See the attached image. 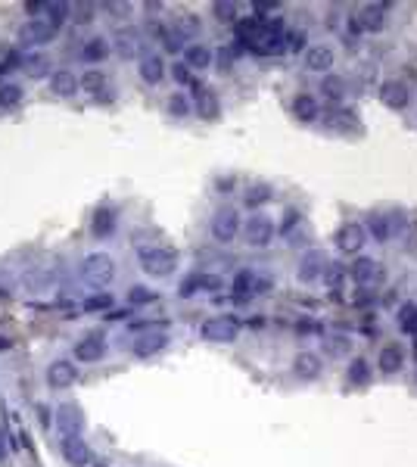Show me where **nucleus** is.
I'll return each instance as SVG.
<instances>
[{
	"label": "nucleus",
	"instance_id": "79ce46f5",
	"mask_svg": "<svg viewBox=\"0 0 417 467\" xmlns=\"http://www.w3.org/2000/svg\"><path fill=\"white\" fill-rule=\"evenodd\" d=\"M215 19H221V22H234L237 19V4H215Z\"/></svg>",
	"mask_w": 417,
	"mask_h": 467
},
{
	"label": "nucleus",
	"instance_id": "5701e85b",
	"mask_svg": "<svg viewBox=\"0 0 417 467\" xmlns=\"http://www.w3.org/2000/svg\"><path fill=\"white\" fill-rule=\"evenodd\" d=\"M221 280L208 277V275H190L187 280H181V296H197L199 290H218Z\"/></svg>",
	"mask_w": 417,
	"mask_h": 467
},
{
	"label": "nucleus",
	"instance_id": "7c9ffc66",
	"mask_svg": "<svg viewBox=\"0 0 417 467\" xmlns=\"http://www.w3.org/2000/svg\"><path fill=\"white\" fill-rule=\"evenodd\" d=\"M78 84L84 88V93H100L106 88V75L100 69H84V75L78 78Z\"/></svg>",
	"mask_w": 417,
	"mask_h": 467
},
{
	"label": "nucleus",
	"instance_id": "ea45409f",
	"mask_svg": "<svg viewBox=\"0 0 417 467\" xmlns=\"http://www.w3.org/2000/svg\"><path fill=\"white\" fill-rule=\"evenodd\" d=\"M368 231L373 234V240H380V243H383L386 237H390V221H386V218H380V215H373V218H371V225H368Z\"/></svg>",
	"mask_w": 417,
	"mask_h": 467
},
{
	"label": "nucleus",
	"instance_id": "6e6552de",
	"mask_svg": "<svg viewBox=\"0 0 417 467\" xmlns=\"http://www.w3.org/2000/svg\"><path fill=\"white\" fill-rule=\"evenodd\" d=\"M112 50H116L119 56H125V60H131V56H138L140 50H143V34L138 32V28H131V25H125V28H119L116 34H112Z\"/></svg>",
	"mask_w": 417,
	"mask_h": 467
},
{
	"label": "nucleus",
	"instance_id": "37998d69",
	"mask_svg": "<svg viewBox=\"0 0 417 467\" xmlns=\"http://www.w3.org/2000/svg\"><path fill=\"white\" fill-rule=\"evenodd\" d=\"M93 10H97V6L93 4H78V6H72V13H75V22H81V25H88V22H93Z\"/></svg>",
	"mask_w": 417,
	"mask_h": 467
},
{
	"label": "nucleus",
	"instance_id": "412c9836",
	"mask_svg": "<svg viewBox=\"0 0 417 467\" xmlns=\"http://www.w3.org/2000/svg\"><path fill=\"white\" fill-rule=\"evenodd\" d=\"M78 88H81V84H78V78L72 75L69 69H60V72L50 75V91L60 93V97H75Z\"/></svg>",
	"mask_w": 417,
	"mask_h": 467
},
{
	"label": "nucleus",
	"instance_id": "c756f323",
	"mask_svg": "<svg viewBox=\"0 0 417 467\" xmlns=\"http://www.w3.org/2000/svg\"><path fill=\"white\" fill-rule=\"evenodd\" d=\"M296 374L302 380H315L321 374V358L312 355V352H302V355L296 358Z\"/></svg>",
	"mask_w": 417,
	"mask_h": 467
},
{
	"label": "nucleus",
	"instance_id": "0eeeda50",
	"mask_svg": "<svg viewBox=\"0 0 417 467\" xmlns=\"http://www.w3.org/2000/svg\"><path fill=\"white\" fill-rule=\"evenodd\" d=\"M364 243H368V228L358 225V221H349V225H343L340 231H336V246H340L343 253L358 256Z\"/></svg>",
	"mask_w": 417,
	"mask_h": 467
},
{
	"label": "nucleus",
	"instance_id": "a211bd4d",
	"mask_svg": "<svg viewBox=\"0 0 417 467\" xmlns=\"http://www.w3.org/2000/svg\"><path fill=\"white\" fill-rule=\"evenodd\" d=\"M193 100H197V112L203 119H218L221 106H218V97H215L212 88H203V84H197L193 88Z\"/></svg>",
	"mask_w": 417,
	"mask_h": 467
},
{
	"label": "nucleus",
	"instance_id": "72a5a7b5",
	"mask_svg": "<svg viewBox=\"0 0 417 467\" xmlns=\"http://www.w3.org/2000/svg\"><path fill=\"white\" fill-rule=\"evenodd\" d=\"M22 103V88L19 84H0V106L10 110V106H19Z\"/></svg>",
	"mask_w": 417,
	"mask_h": 467
},
{
	"label": "nucleus",
	"instance_id": "de8ad7c7",
	"mask_svg": "<svg viewBox=\"0 0 417 467\" xmlns=\"http://www.w3.org/2000/svg\"><path fill=\"white\" fill-rule=\"evenodd\" d=\"M327 349L333 352V355H343V352L349 349V340H346V336H333V340L327 343Z\"/></svg>",
	"mask_w": 417,
	"mask_h": 467
},
{
	"label": "nucleus",
	"instance_id": "6ab92c4d",
	"mask_svg": "<svg viewBox=\"0 0 417 467\" xmlns=\"http://www.w3.org/2000/svg\"><path fill=\"white\" fill-rule=\"evenodd\" d=\"M256 290H258V280L253 271H240V275L234 277V287H231V296H234V303H249V299L256 296Z\"/></svg>",
	"mask_w": 417,
	"mask_h": 467
},
{
	"label": "nucleus",
	"instance_id": "393cba45",
	"mask_svg": "<svg viewBox=\"0 0 417 467\" xmlns=\"http://www.w3.org/2000/svg\"><path fill=\"white\" fill-rule=\"evenodd\" d=\"M69 16H72V4H41V16L38 19H44L47 25L60 28Z\"/></svg>",
	"mask_w": 417,
	"mask_h": 467
},
{
	"label": "nucleus",
	"instance_id": "bb28decb",
	"mask_svg": "<svg viewBox=\"0 0 417 467\" xmlns=\"http://www.w3.org/2000/svg\"><path fill=\"white\" fill-rule=\"evenodd\" d=\"M380 368H383L386 374H395L405 368V352H402L399 346H383L380 349Z\"/></svg>",
	"mask_w": 417,
	"mask_h": 467
},
{
	"label": "nucleus",
	"instance_id": "39448f33",
	"mask_svg": "<svg viewBox=\"0 0 417 467\" xmlns=\"http://www.w3.org/2000/svg\"><path fill=\"white\" fill-rule=\"evenodd\" d=\"M243 234H246L249 246H268V243L274 240V221H271L265 212H256L253 218H246Z\"/></svg>",
	"mask_w": 417,
	"mask_h": 467
},
{
	"label": "nucleus",
	"instance_id": "9b49d317",
	"mask_svg": "<svg viewBox=\"0 0 417 467\" xmlns=\"http://www.w3.org/2000/svg\"><path fill=\"white\" fill-rule=\"evenodd\" d=\"M75 380H78V368L72 362H66V358H60V362H53L47 368V383L53 390H69Z\"/></svg>",
	"mask_w": 417,
	"mask_h": 467
},
{
	"label": "nucleus",
	"instance_id": "49530a36",
	"mask_svg": "<svg viewBox=\"0 0 417 467\" xmlns=\"http://www.w3.org/2000/svg\"><path fill=\"white\" fill-rule=\"evenodd\" d=\"M268 197H271V190L262 184V187H253V190L246 193V203H249V206H258V203H265Z\"/></svg>",
	"mask_w": 417,
	"mask_h": 467
},
{
	"label": "nucleus",
	"instance_id": "9d476101",
	"mask_svg": "<svg viewBox=\"0 0 417 467\" xmlns=\"http://www.w3.org/2000/svg\"><path fill=\"white\" fill-rule=\"evenodd\" d=\"M60 452H62V458H66L72 467H88L91 464V449H88V442L81 440V433L62 436V440H60Z\"/></svg>",
	"mask_w": 417,
	"mask_h": 467
},
{
	"label": "nucleus",
	"instance_id": "cd10ccee",
	"mask_svg": "<svg viewBox=\"0 0 417 467\" xmlns=\"http://www.w3.org/2000/svg\"><path fill=\"white\" fill-rule=\"evenodd\" d=\"M22 287L28 293H50L53 275H47V271H28V275L22 277Z\"/></svg>",
	"mask_w": 417,
	"mask_h": 467
},
{
	"label": "nucleus",
	"instance_id": "b1692460",
	"mask_svg": "<svg viewBox=\"0 0 417 467\" xmlns=\"http://www.w3.org/2000/svg\"><path fill=\"white\" fill-rule=\"evenodd\" d=\"M212 60H215V53L206 44H190L184 50V63L190 69H208V66H212Z\"/></svg>",
	"mask_w": 417,
	"mask_h": 467
},
{
	"label": "nucleus",
	"instance_id": "f704fd0d",
	"mask_svg": "<svg viewBox=\"0 0 417 467\" xmlns=\"http://www.w3.org/2000/svg\"><path fill=\"white\" fill-rule=\"evenodd\" d=\"M399 327L405 330V334H417V305H402L399 308Z\"/></svg>",
	"mask_w": 417,
	"mask_h": 467
},
{
	"label": "nucleus",
	"instance_id": "2f4dec72",
	"mask_svg": "<svg viewBox=\"0 0 417 467\" xmlns=\"http://www.w3.org/2000/svg\"><path fill=\"white\" fill-rule=\"evenodd\" d=\"M293 112H296V119H302V121H312L318 116V103H315L308 93H299V97L293 100Z\"/></svg>",
	"mask_w": 417,
	"mask_h": 467
},
{
	"label": "nucleus",
	"instance_id": "c85d7f7f",
	"mask_svg": "<svg viewBox=\"0 0 417 467\" xmlns=\"http://www.w3.org/2000/svg\"><path fill=\"white\" fill-rule=\"evenodd\" d=\"M110 50H112V44L106 38H91L88 44L81 47V60L84 63H100L106 53H110Z\"/></svg>",
	"mask_w": 417,
	"mask_h": 467
},
{
	"label": "nucleus",
	"instance_id": "4c0bfd02",
	"mask_svg": "<svg viewBox=\"0 0 417 467\" xmlns=\"http://www.w3.org/2000/svg\"><path fill=\"white\" fill-rule=\"evenodd\" d=\"M371 380V371H368V362L364 358H355V362L349 364V383H368Z\"/></svg>",
	"mask_w": 417,
	"mask_h": 467
},
{
	"label": "nucleus",
	"instance_id": "a878e982",
	"mask_svg": "<svg viewBox=\"0 0 417 467\" xmlns=\"http://www.w3.org/2000/svg\"><path fill=\"white\" fill-rule=\"evenodd\" d=\"M91 231L93 237H110L116 231V209H97L91 218Z\"/></svg>",
	"mask_w": 417,
	"mask_h": 467
},
{
	"label": "nucleus",
	"instance_id": "09e8293b",
	"mask_svg": "<svg viewBox=\"0 0 417 467\" xmlns=\"http://www.w3.org/2000/svg\"><path fill=\"white\" fill-rule=\"evenodd\" d=\"M286 47H290V50H302V47H305V34H302V32H293L290 38H286Z\"/></svg>",
	"mask_w": 417,
	"mask_h": 467
},
{
	"label": "nucleus",
	"instance_id": "ddd939ff",
	"mask_svg": "<svg viewBox=\"0 0 417 467\" xmlns=\"http://www.w3.org/2000/svg\"><path fill=\"white\" fill-rule=\"evenodd\" d=\"M56 427H60L62 436L81 433V427H84L81 408H78V405H60V408H56Z\"/></svg>",
	"mask_w": 417,
	"mask_h": 467
},
{
	"label": "nucleus",
	"instance_id": "8fccbe9b",
	"mask_svg": "<svg viewBox=\"0 0 417 467\" xmlns=\"http://www.w3.org/2000/svg\"><path fill=\"white\" fill-rule=\"evenodd\" d=\"M299 225V212H290V215H286V221H284V228H280V231H290V228H296Z\"/></svg>",
	"mask_w": 417,
	"mask_h": 467
},
{
	"label": "nucleus",
	"instance_id": "f8f14e48",
	"mask_svg": "<svg viewBox=\"0 0 417 467\" xmlns=\"http://www.w3.org/2000/svg\"><path fill=\"white\" fill-rule=\"evenodd\" d=\"M324 271H327V256L321 253V249H312V253L302 256V262H299V280H302V284L318 280Z\"/></svg>",
	"mask_w": 417,
	"mask_h": 467
},
{
	"label": "nucleus",
	"instance_id": "dca6fc26",
	"mask_svg": "<svg viewBox=\"0 0 417 467\" xmlns=\"http://www.w3.org/2000/svg\"><path fill=\"white\" fill-rule=\"evenodd\" d=\"M103 355H106V343H103V336H100V334L84 336V340L75 346V358H78V362H100Z\"/></svg>",
	"mask_w": 417,
	"mask_h": 467
},
{
	"label": "nucleus",
	"instance_id": "20e7f679",
	"mask_svg": "<svg viewBox=\"0 0 417 467\" xmlns=\"http://www.w3.org/2000/svg\"><path fill=\"white\" fill-rule=\"evenodd\" d=\"M240 212L234 209V206H221L218 212L212 215V237L215 240H221V243H227V240H234L237 234H240Z\"/></svg>",
	"mask_w": 417,
	"mask_h": 467
},
{
	"label": "nucleus",
	"instance_id": "c03bdc74",
	"mask_svg": "<svg viewBox=\"0 0 417 467\" xmlns=\"http://www.w3.org/2000/svg\"><path fill=\"white\" fill-rule=\"evenodd\" d=\"M25 72H28L32 78H41V75L47 72V60H44V56H34V60H25Z\"/></svg>",
	"mask_w": 417,
	"mask_h": 467
},
{
	"label": "nucleus",
	"instance_id": "f03ea898",
	"mask_svg": "<svg viewBox=\"0 0 417 467\" xmlns=\"http://www.w3.org/2000/svg\"><path fill=\"white\" fill-rule=\"evenodd\" d=\"M81 277L91 287H110L116 280V258L110 253H91L81 262Z\"/></svg>",
	"mask_w": 417,
	"mask_h": 467
},
{
	"label": "nucleus",
	"instance_id": "423d86ee",
	"mask_svg": "<svg viewBox=\"0 0 417 467\" xmlns=\"http://www.w3.org/2000/svg\"><path fill=\"white\" fill-rule=\"evenodd\" d=\"M56 34L53 25H47L44 19H28V22L19 28V44L22 47H41V44H50Z\"/></svg>",
	"mask_w": 417,
	"mask_h": 467
},
{
	"label": "nucleus",
	"instance_id": "a18cd8bd",
	"mask_svg": "<svg viewBox=\"0 0 417 467\" xmlns=\"http://www.w3.org/2000/svg\"><path fill=\"white\" fill-rule=\"evenodd\" d=\"M110 305H112V296H110V293H100V296H93V299H88V303H84V308H88V312H97V308H106V312H110Z\"/></svg>",
	"mask_w": 417,
	"mask_h": 467
},
{
	"label": "nucleus",
	"instance_id": "4468645a",
	"mask_svg": "<svg viewBox=\"0 0 417 467\" xmlns=\"http://www.w3.org/2000/svg\"><path fill=\"white\" fill-rule=\"evenodd\" d=\"M168 346V334H159V330H153V334H143L138 340L131 343V352L138 358H147V355H156V352H162Z\"/></svg>",
	"mask_w": 417,
	"mask_h": 467
},
{
	"label": "nucleus",
	"instance_id": "473e14b6",
	"mask_svg": "<svg viewBox=\"0 0 417 467\" xmlns=\"http://www.w3.org/2000/svg\"><path fill=\"white\" fill-rule=\"evenodd\" d=\"M175 34H178V41H181V44H184L187 38H197V34H199V19L197 16H181L175 22Z\"/></svg>",
	"mask_w": 417,
	"mask_h": 467
},
{
	"label": "nucleus",
	"instance_id": "c9c22d12",
	"mask_svg": "<svg viewBox=\"0 0 417 467\" xmlns=\"http://www.w3.org/2000/svg\"><path fill=\"white\" fill-rule=\"evenodd\" d=\"M190 110H193V106H190V100H187L184 93H171V100H168V112H171V116H175V119H187V116H190Z\"/></svg>",
	"mask_w": 417,
	"mask_h": 467
},
{
	"label": "nucleus",
	"instance_id": "f257e3e1",
	"mask_svg": "<svg viewBox=\"0 0 417 467\" xmlns=\"http://www.w3.org/2000/svg\"><path fill=\"white\" fill-rule=\"evenodd\" d=\"M138 258L150 277H168L178 268V253L171 246H143Z\"/></svg>",
	"mask_w": 417,
	"mask_h": 467
},
{
	"label": "nucleus",
	"instance_id": "e433bc0d",
	"mask_svg": "<svg viewBox=\"0 0 417 467\" xmlns=\"http://www.w3.org/2000/svg\"><path fill=\"white\" fill-rule=\"evenodd\" d=\"M321 91H324L330 100H343V93H346V81H343L340 75H327L324 84H321Z\"/></svg>",
	"mask_w": 417,
	"mask_h": 467
},
{
	"label": "nucleus",
	"instance_id": "58836bf2",
	"mask_svg": "<svg viewBox=\"0 0 417 467\" xmlns=\"http://www.w3.org/2000/svg\"><path fill=\"white\" fill-rule=\"evenodd\" d=\"M128 303H131V305L156 303V293L150 290V287H131V290H128Z\"/></svg>",
	"mask_w": 417,
	"mask_h": 467
},
{
	"label": "nucleus",
	"instance_id": "f3484780",
	"mask_svg": "<svg viewBox=\"0 0 417 467\" xmlns=\"http://www.w3.org/2000/svg\"><path fill=\"white\" fill-rule=\"evenodd\" d=\"M380 100H383L390 110H405L408 100H411V93L402 81H383V88H380Z\"/></svg>",
	"mask_w": 417,
	"mask_h": 467
},
{
	"label": "nucleus",
	"instance_id": "aec40b11",
	"mask_svg": "<svg viewBox=\"0 0 417 467\" xmlns=\"http://www.w3.org/2000/svg\"><path fill=\"white\" fill-rule=\"evenodd\" d=\"M140 78L147 84H159L165 78V60L159 53H143L140 56Z\"/></svg>",
	"mask_w": 417,
	"mask_h": 467
},
{
	"label": "nucleus",
	"instance_id": "4be33fe9",
	"mask_svg": "<svg viewBox=\"0 0 417 467\" xmlns=\"http://www.w3.org/2000/svg\"><path fill=\"white\" fill-rule=\"evenodd\" d=\"M349 275L355 284H373V280H380V265L373 262V258H355V265L349 268Z\"/></svg>",
	"mask_w": 417,
	"mask_h": 467
},
{
	"label": "nucleus",
	"instance_id": "1a4fd4ad",
	"mask_svg": "<svg viewBox=\"0 0 417 467\" xmlns=\"http://www.w3.org/2000/svg\"><path fill=\"white\" fill-rule=\"evenodd\" d=\"M386 13H390V6H386V4H364L362 10H358V16H355L358 32H383Z\"/></svg>",
	"mask_w": 417,
	"mask_h": 467
},
{
	"label": "nucleus",
	"instance_id": "7ed1b4c3",
	"mask_svg": "<svg viewBox=\"0 0 417 467\" xmlns=\"http://www.w3.org/2000/svg\"><path fill=\"white\" fill-rule=\"evenodd\" d=\"M206 343H234L240 336V321L231 318V315H218V318H208L203 327H199Z\"/></svg>",
	"mask_w": 417,
	"mask_h": 467
},
{
	"label": "nucleus",
	"instance_id": "2eb2a0df",
	"mask_svg": "<svg viewBox=\"0 0 417 467\" xmlns=\"http://www.w3.org/2000/svg\"><path fill=\"white\" fill-rule=\"evenodd\" d=\"M333 50L324 47V44H315L305 50V69L308 72H330L333 69Z\"/></svg>",
	"mask_w": 417,
	"mask_h": 467
},
{
	"label": "nucleus",
	"instance_id": "3c124183",
	"mask_svg": "<svg viewBox=\"0 0 417 467\" xmlns=\"http://www.w3.org/2000/svg\"><path fill=\"white\" fill-rule=\"evenodd\" d=\"M0 455H4V442H0Z\"/></svg>",
	"mask_w": 417,
	"mask_h": 467
},
{
	"label": "nucleus",
	"instance_id": "a19ab883",
	"mask_svg": "<svg viewBox=\"0 0 417 467\" xmlns=\"http://www.w3.org/2000/svg\"><path fill=\"white\" fill-rule=\"evenodd\" d=\"M171 75H175V81H178V84H190V81H193V69L187 66L184 60L171 66Z\"/></svg>",
	"mask_w": 417,
	"mask_h": 467
}]
</instances>
